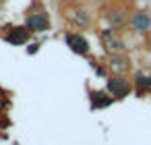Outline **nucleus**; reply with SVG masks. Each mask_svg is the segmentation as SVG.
<instances>
[{"instance_id": "6", "label": "nucleus", "mask_w": 151, "mask_h": 145, "mask_svg": "<svg viewBox=\"0 0 151 145\" xmlns=\"http://www.w3.org/2000/svg\"><path fill=\"white\" fill-rule=\"evenodd\" d=\"M134 85H137V91H139V93L149 91V89H151V77H149V75H137V77H134Z\"/></svg>"}, {"instance_id": "5", "label": "nucleus", "mask_w": 151, "mask_h": 145, "mask_svg": "<svg viewBox=\"0 0 151 145\" xmlns=\"http://www.w3.org/2000/svg\"><path fill=\"white\" fill-rule=\"evenodd\" d=\"M29 27H15L13 29V33L6 38V42L9 44H13V46H21V44H25L27 42V38H29Z\"/></svg>"}, {"instance_id": "7", "label": "nucleus", "mask_w": 151, "mask_h": 145, "mask_svg": "<svg viewBox=\"0 0 151 145\" xmlns=\"http://www.w3.org/2000/svg\"><path fill=\"white\" fill-rule=\"evenodd\" d=\"M91 100H93V108H106L112 104V97H108L106 93H93Z\"/></svg>"}, {"instance_id": "1", "label": "nucleus", "mask_w": 151, "mask_h": 145, "mask_svg": "<svg viewBox=\"0 0 151 145\" xmlns=\"http://www.w3.org/2000/svg\"><path fill=\"white\" fill-rule=\"evenodd\" d=\"M108 91L112 93V97H124L130 93V83L122 77H112L108 81Z\"/></svg>"}, {"instance_id": "2", "label": "nucleus", "mask_w": 151, "mask_h": 145, "mask_svg": "<svg viewBox=\"0 0 151 145\" xmlns=\"http://www.w3.org/2000/svg\"><path fill=\"white\" fill-rule=\"evenodd\" d=\"M48 15L46 13H33L27 17V27L29 31H46L48 29Z\"/></svg>"}, {"instance_id": "4", "label": "nucleus", "mask_w": 151, "mask_h": 145, "mask_svg": "<svg viewBox=\"0 0 151 145\" xmlns=\"http://www.w3.org/2000/svg\"><path fill=\"white\" fill-rule=\"evenodd\" d=\"M132 27H134L137 31L145 33V31L151 27V17H149L145 11H139V13H134V15H132Z\"/></svg>"}, {"instance_id": "3", "label": "nucleus", "mask_w": 151, "mask_h": 145, "mask_svg": "<svg viewBox=\"0 0 151 145\" xmlns=\"http://www.w3.org/2000/svg\"><path fill=\"white\" fill-rule=\"evenodd\" d=\"M66 44H68V48L73 50V52H77V54H87L89 52V44H87V40L83 38V35H66Z\"/></svg>"}]
</instances>
